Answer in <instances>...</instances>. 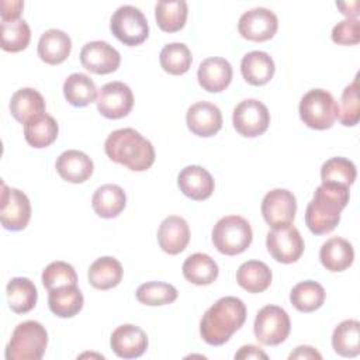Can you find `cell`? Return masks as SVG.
Masks as SVG:
<instances>
[{"label": "cell", "mask_w": 360, "mask_h": 360, "mask_svg": "<svg viewBox=\"0 0 360 360\" xmlns=\"http://www.w3.org/2000/svg\"><path fill=\"white\" fill-rule=\"evenodd\" d=\"M290 360L292 359H318L321 360L322 356L319 352H316L314 347L311 346H298L295 349V352H292L290 356H288Z\"/></svg>", "instance_id": "bcb514c9"}, {"label": "cell", "mask_w": 360, "mask_h": 360, "mask_svg": "<svg viewBox=\"0 0 360 360\" xmlns=\"http://www.w3.org/2000/svg\"><path fill=\"white\" fill-rule=\"evenodd\" d=\"M63 94L69 104L86 107L96 101L97 89L94 82L84 73H72L63 83Z\"/></svg>", "instance_id": "e575fe53"}, {"label": "cell", "mask_w": 360, "mask_h": 360, "mask_svg": "<svg viewBox=\"0 0 360 360\" xmlns=\"http://www.w3.org/2000/svg\"><path fill=\"white\" fill-rule=\"evenodd\" d=\"M277 15L266 7H256L245 11L238 22L239 34L245 39L253 42H264L271 39L277 32Z\"/></svg>", "instance_id": "5bb4252c"}, {"label": "cell", "mask_w": 360, "mask_h": 360, "mask_svg": "<svg viewBox=\"0 0 360 360\" xmlns=\"http://www.w3.org/2000/svg\"><path fill=\"white\" fill-rule=\"evenodd\" d=\"M70 37L62 30H46L38 41V56L48 65H59L66 60L70 55Z\"/></svg>", "instance_id": "7402d4cb"}, {"label": "cell", "mask_w": 360, "mask_h": 360, "mask_svg": "<svg viewBox=\"0 0 360 360\" xmlns=\"http://www.w3.org/2000/svg\"><path fill=\"white\" fill-rule=\"evenodd\" d=\"M83 294L77 285H68L49 291L48 305L52 314L59 318H72L83 308Z\"/></svg>", "instance_id": "4dcf8cb0"}, {"label": "cell", "mask_w": 360, "mask_h": 360, "mask_svg": "<svg viewBox=\"0 0 360 360\" xmlns=\"http://www.w3.org/2000/svg\"><path fill=\"white\" fill-rule=\"evenodd\" d=\"M127 204L124 190L117 184H104L98 187L91 198L94 212L101 218L118 217Z\"/></svg>", "instance_id": "484cf974"}, {"label": "cell", "mask_w": 360, "mask_h": 360, "mask_svg": "<svg viewBox=\"0 0 360 360\" xmlns=\"http://www.w3.org/2000/svg\"><path fill=\"white\" fill-rule=\"evenodd\" d=\"M177 298V290L167 283L149 281L141 284L136 290V300L145 305L156 307L174 302Z\"/></svg>", "instance_id": "60d3db41"}, {"label": "cell", "mask_w": 360, "mask_h": 360, "mask_svg": "<svg viewBox=\"0 0 360 360\" xmlns=\"http://www.w3.org/2000/svg\"><path fill=\"white\" fill-rule=\"evenodd\" d=\"M319 259L326 270L332 273L343 271L352 266L354 260V249L349 240L333 236L321 246Z\"/></svg>", "instance_id": "603a6c76"}, {"label": "cell", "mask_w": 360, "mask_h": 360, "mask_svg": "<svg viewBox=\"0 0 360 360\" xmlns=\"http://www.w3.org/2000/svg\"><path fill=\"white\" fill-rule=\"evenodd\" d=\"M31 39V30L25 20H1V49L6 52H20L25 49Z\"/></svg>", "instance_id": "74e56055"}, {"label": "cell", "mask_w": 360, "mask_h": 360, "mask_svg": "<svg viewBox=\"0 0 360 360\" xmlns=\"http://www.w3.org/2000/svg\"><path fill=\"white\" fill-rule=\"evenodd\" d=\"M332 41L339 45H356L360 42V22L357 17L345 18L332 30Z\"/></svg>", "instance_id": "7bdbcfd3"}, {"label": "cell", "mask_w": 360, "mask_h": 360, "mask_svg": "<svg viewBox=\"0 0 360 360\" xmlns=\"http://www.w3.org/2000/svg\"><path fill=\"white\" fill-rule=\"evenodd\" d=\"M271 270L260 260H248L236 271L238 284L248 292H263L271 284Z\"/></svg>", "instance_id": "83f0119b"}, {"label": "cell", "mask_w": 360, "mask_h": 360, "mask_svg": "<svg viewBox=\"0 0 360 360\" xmlns=\"http://www.w3.org/2000/svg\"><path fill=\"white\" fill-rule=\"evenodd\" d=\"M110 30L120 42L128 46L141 45L149 35L146 17L134 6L118 7L111 15Z\"/></svg>", "instance_id": "52a82bcc"}, {"label": "cell", "mask_w": 360, "mask_h": 360, "mask_svg": "<svg viewBox=\"0 0 360 360\" xmlns=\"http://www.w3.org/2000/svg\"><path fill=\"white\" fill-rule=\"evenodd\" d=\"M253 232L250 224L240 215L221 218L212 229V243L217 250L226 256L243 253L252 243Z\"/></svg>", "instance_id": "5b68a950"}, {"label": "cell", "mask_w": 360, "mask_h": 360, "mask_svg": "<svg viewBox=\"0 0 360 360\" xmlns=\"http://www.w3.org/2000/svg\"><path fill=\"white\" fill-rule=\"evenodd\" d=\"M105 155L132 172H145L155 162L153 145L134 128L112 131L104 143Z\"/></svg>", "instance_id": "3957f363"}, {"label": "cell", "mask_w": 360, "mask_h": 360, "mask_svg": "<svg viewBox=\"0 0 360 360\" xmlns=\"http://www.w3.org/2000/svg\"><path fill=\"white\" fill-rule=\"evenodd\" d=\"M266 246L276 262L290 264L301 257L304 239L295 226L287 225L270 231L266 238Z\"/></svg>", "instance_id": "8fae6325"}, {"label": "cell", "mask_w": 360, "mask_h": 360, "mask_svg": "<svg viewBox=\"0 0 360 360\" xmlns=\"http://www.w3.org/2000/svg\"><path fill=\"white\" fill-rule=\"evenodd\" d=\"M197 79L208 93H221L231 84L232 66L224 58H207L198 66Z\"/></svg>", "instance_id": "ffe728a7"}, {"label": "cell", "mask_w": 360, "mask_h": 360, "mask_svg": "<svg viewBox=\"0 0 360 360\" xmlns=\"http://www.w3.org/2000/svg\"><path fill=\"white\" fill-rule=\"evenodd\" d=\"M188 129L197 136H212L222 127L221 110L210 101H198L188 107L186 114Z\"/></svg>", "instance_id": "2e32d148"}, {"label": "cell", "mask_w": 360, "mask_h": 360, "mask_svg": "<svg viewBox=\"0 0 360 360\" xmlns=\"http://www.w3.org/2000/svg\"><path fill=\"white\" fill-rule=\"evenodd\" d=\"M122 266L111 256H103L90 264L87 278L97 290H110L117 287L122 280Z\"/></svg>", "instance_id": "4316f807"}, {"label": "cell", "mask_w": 360, "mask_h": 360, "mask_svg": "<svg viewBox=\"0 0 360 360\" xmlns=\"http://www.w3.org/2000/svg\"><path fill=\"white\" fill-rule=\"evenodd\" d=\"M218 264L205 253L190 255L183 263V276L195 285H208L218 277Z\"/></svg>", "instance_id": "1f68e13d"}, {"label": "cell", "mask_w": 360, "mask_h": 360, "mask_svg": "<svg viewBox=\"0 0 360 360\" xmlns=\"http://www.w3.org/2000/svg\"><path fill=\"white\" fill-rule=\"evenodd\" d=\"M10 112L18 122L27 124L34 117L45 112V100L39 91L22 87L11 96Z\"/></svg>", "instance_id": "d4e9b609"}, {"label": "cell", "mask_w": 360, "mask_h": 360, "mask_svg": "<svg viewBox=\"0 0 360 360\" xmlns=\"http://www.w3.org/2000/svg\"><path fill=\"white\" fill-rule=\"evenodd\" d=\"M80 63L91 73L108 75L118 69L121 55L105 41H91L82 48Z\"/></svg>", "instance_id": "9a60e30c"}, {"label": "cell", "mask_w": 360, "mask_h": 360, "mask_svg": "<svg viewBox=\"0 0 360 360\" xmlns=\"http://www.w3.org/2000/svg\"><path fill=\"white\" fill-rule=\"evenodd\" d=\"M235 359L240 360H246V359H267V354L260 350V347L253 346V345H248V346H242L239 349V352L235 354Z\"/></svg>", "instance_id": "f6af8a7d"}, {"label": "cell", "mask_w": 360, "mask_h": 360, "mask_svg": "<svg viewBox=\"0 0 360 360\" xmlns=\"http://www.w3.org/2000/svg\"><path fill=\"white\" fill-rule=\"evenodd\" d=\"M48 345V332L37 321H24L15 326L6 347L7 360H39Z\"/></svg>", "instance_id": "277c9868"}, {"label": "cell", "mask_w": 360, "mask_h": 360, "mask_svg": "<svg viewBox=\"0 0 360 360\" xmlns=\"http://www.w3.org/2000/svg\"><path fill=\"white\" fill-rule=\"evenodd\" d=\"M8 307L15 314L30 312L38 300L35 284L27 277H14L6 287Z\"/></svg>", "instance_id": "f546056e"}, {"label": "cell", "mask_w": 360, "mask_h": 360, "mask_svg": "<svg viewBox=\"0 0 360 360\" xmlns=\"http://www.w3.org/2000/svg\"><path fill=\"white\" fill-rule=\"evenodd\" d=\"M98 112L110 120L127 117L134 107L132 90L122 82L105 83L97 94Z\"/></svg>", "instance_id": "7c38bea8"}, {"label": "cell", "mask_w": 360, "mask_h": 360, "mask_svg": "<svg viewBox=\"0 0 360 360\" xmlns=\"http://www.w3.org/2000/svg\"><path fill=\"white\" fill-rule=\"evenodd\" d=\"M42 284L48 291L68 285H76L77 274L73 266L69 263L60 260L52 262L42 271Z\"/></svg>", "instance_id": "b9f144b4"}, {"label": "cell", "mask_w": 360, "mask_h": 360, "mask_svg": "<svg viewBox=\"0 0 360 360\" xmlns=\"http://www.w3.org/2000/svg\"><path fill=\"white\" fill-rule=\"evenodd\" d=\"M0 221L7 231H22L31 218V204L25 193L18 188H8L1 184Z\"/></svg>", "instance_id": "30bf717a"}, {"label": "cell", "mask_w": 360, "mask_h": 360, "mask_svg": "<svg viewBox=\"0 0 360 360\" xmlns=\"http://www.w3.org/2000/svg\"><path fill=\"white\" fill-rule=\"evenodd\" d=\"M59 132V127L56 120L44 112L41 115L34 117L27 124H24V136L28 145L32 148L41 149L46 148L55 142Z\"/></svg>", "instance_id": "f1b7e54d"}, {"label": "cell", "mask_w": 360, "mask_h": 360, "mask_svg": "<svg viewBox=\"0 0 360 360\" xmlns=\"http://www.w3.org/2000/svg\"><path fill=\"white\" fill-rule=\"evenodd\" d=\"M333 350L343 357H356L360 353V322L346 319L340 322L332 335Z\"/></svg>", "instance_id": "836d02e7"}, {"label": "cell", "mask_w": 360, "mask_h": 360, "mask_svg": "<svg viewBox=\"0 0 360 360\" xmlns=\"http://www.w3.org/2000/svg\"><path fill=\"white\" fill-rule=\"evenodd\" d=\"M160 66L169 75H184L193 62L191 51L187 45L181 42H172L162 48L160 51Z\"/></svg>", "instance_id": "8d00e7d4"}, {"label": "cell", "mask_w": 360, "mask_h": 360, "mask_svg": "<svg viewBox=\"0 0 360 360\" xmlns=\"http://www.w3.org/2000/svg\"><path fill=\"white\" fill-rule=\"evenodd\" d=\"M235 129L246 138H255L264 134L270 124V112L267 107L255 98L240 101L232 115Z\"/></svg>", "instance_id": "9c48e42d"}, {"label": "cell", "mask_w": 360, "mask_h": 360, "mask_svg": "<svg viewBox=\"0 0 360 360\" xmlns=\"http://www.w3.org/2000/svg\"><path fill=\"white\" fill-rule=\"evenodd\" d=\"M274 60L263 51H252L242 58L240 72L243 79L253 86H263L274 76Z\"/></svg>", "instance_id": "cb8c5ba5"}, {"label": "cell", "mask_w": 360, "mask_h": 360, "mask_svg": "<svg viewBox=\"0 0 360 360\" xmlns=\"http://www.w3.org/2000/svg\"><path fill=\"white\" fill-rule=\"evenodd\" d=\"M357 172L352 160L346 158H330L321 167L322 183H332L345 187H350L356 180Z\"/></svg>", "instance_id": "f35d334b"}, {"label": "cell", "mask_w": 360, "mask_h": 360, "mask_svg": "<svg viewBox=\"0 0 360 360\" xmlns=\"http://www.w3.org/2000/svg\"><path fill=\"white\" fill-rule=\"evenodd\" d=\"M349 202V187L322 183L316 187L305 210V224L315 235L332 232L340 221V212Z\"/></svg>", "instance_id": "7a4b0ae2"}, {"label": "cell", "mask_w": 360, "mask_h": 360, "mask_svg": "<svg viewBox=\"0 0 360 360\" xmlns=\"http://www.w3.org/2000/svg\"><path fill=\"white\" fill-rule=\"evenodd\" d=\"M298 111L302 122L307 127L323 131L335 124L338 105L329 91L312 89L302 96Z\"/></svg>", "instance_id": "8992f818"}, {"label": "cell", "mask_w": 360, "mask_h": 360, "mask_svg": "<svg viewBox=\"0 0 360 360\" xmlns=\"http://www.w3.org/2000/svg\"><path fill=\"white\" fill-rule=\"evenodd\" d=\"M158 242L160 249L169 255L181 253L190 242V228L186 219L179 215L165 218L158 229Z\"/></svg>", "instance_id": "d6986e66"}, {"label": "cell", "mask_w": 360, "mask_h": 360, "mask_svg": "<svg viewBox=\"0 0 360 360\" xmlns=\"http://www.w3.org/2000/svg\"><path fill=\"white\" fill-rule=\"evenodd\" d=\"M336 6L340 8V13L346 15V18H353L359 13V3L357 1H352L350 4L349 3H336Z\"/></svg>", "instance_id": "7dc6e473"}, {"label": "cell", "mask_w": 360, "mask_h": 360, "mask_svg": "<svg viewBox=\"0 0 360 360\" xmlns=\"http://www.w3.org/2000/svg\"><path fill=\"white\" fill-rule=\"evenodd\" d=\"M291 322L288 314L277 305L263 307L255 319L253 330L256 339L266 346L283 343L290 333Z\"/></svg>", "instance_id": "ba28073f"}, {"label": "cell", "mask_w": 360, "mask_h": 360, "mask_svg": "<svg viewBox=\"0 0 360 360\" xmlns=\"http://www.w3.org/2000/svg\"><path fill=\"white\" fill-rule=\"evenodd\" d=\"M110 345L118 357L136 359L145 353L148 347V336L139 326L125 323L111 333Z\"/></svg>", "instance_id": "e0dca14e"}, {"label": "cell", "mask_w": 360, "mask_h": 360, "mask_svg": "<svg viewBox=\"0 0 360 360\" xmlns=\"http://www.w3.org/2000/svg\"><path fill=\"white\" fill-rule=\"evenodd\" d=\"M187 3L184 0H160L155 7L159 28L165 32L180 31L187 20Z\"/></svg>", "instance_id": "d6a6232c"}, {"label": "cell", "mask_w": 360, "mask_h": 360, "mask_svg": "<svg viewBox=\"0 0 360 360\" xmlns=\"http://www.w3.org/2000/svg\"><path fill=\"white\" fill-rule=\"evenodd\" d=\"M24 7V3L20 1V0H15V1H1V20H17L20 18V14H21V10Z\"/></svg>", "instance_id": "ee69618b"}, {"label": "cell", "mask_w": 360, "mask_h": 360, "mask_svg": "<svg viewBox=\"0 0 360 360\" xmlns=\"http://www.w3.org/2000/svg\"><path fill=\"white\" fill-rule=\"evenodd\" d=\"M177 184L186 197L195 201H202L211 197L215 186L211 173L198 165L181 169L177 176Z\"/></svg>", "instance_id": "ac0fdd59"}, {"label": "cell", "mask_w": 360, "mask_h": 360, "mask_svg": "<svg viewBox=\"0 0 360 360\" xmlns=\"http://www.w3.org/2000/svg\"><path fill=\"white\" fill-rule=\"evenodd\" d=\"M246 321V307L238 297H222L201 318L200 335L211 346L226 343Z\"/></svg>", "instance_id": "6da1fadb"}, {"label": "cell", "mask_w": 360, "mask_h": 360, "mask_svg": "<svg viewBox=\"0 0 360 360\" xmlns=\"http://www.w3.org/2000/svg\"><path fill=\"white\" fill-rule=\"evenodd\" d=\"M338 105L336 118L345 127H354L360 120V101H359V76L345 87Z\"/></svg>", "instance_id": "ab89813d"}, {"label": "cell", "mask_w": 360, "mask_h": 360, "mask_svg": "<svg viewBox=\"0 0 360 360\" xmlns=\"http://www.w3.org/2000/svg\"><path fill=\"white\" fill-rule=\"evenodd\" d=\"M93 160L82 150L69 149L56 159L58 174L69 183H83L93 174Z\"/></svg>", "instance_id": "44dd1931"}, {"label": "cell", "mask_w": 360, "mask_h": 360, "mask_svg": "<svg viewBox=\"0 0 360 360\" xmlns=\"http://www.w3.org/2000/svg\"><path fill=\"white\" fill-rule=\"evenodd\" d=\"M290 301L300 312H314L322 307L325 301V290L316 281H301L292 287Z\"/></svg>", "instance_id": "d590c367"}, {"label": "cell", "mask_w": 360, "mask_h": 360, "mask_svg": "<svg viewBox=\"0 0 360 360\" xmlns=\"http://www.w3.org/2000/svg\"><path fill=\"white\" fill-rule=\"evenodd\" d=\"M295 212V197L285 188H274L269 191L262 201L263 218L273 229L291 225L294 222Z\"/></svg>", "instance_id": "4fadbf2b"}]
</instances>
